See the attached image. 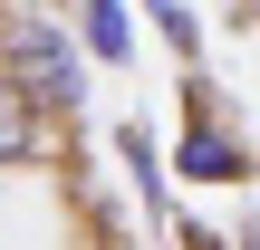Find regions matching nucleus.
Returning a JSON list of instances; mask_svg holds the SVG:
<instances>
[{"label": "nucleus", "mask_w": 260, "mask_h": 250, "mask_svg": "<svg viewBox=\"0 0 260 250\" xmlns=\"http://www.w3.org/2000/svg\"><path fill=\"white\" fill-rule=\"evenodd\" d=\"M145 19H154V29L174 39V58H203V19H193L183 0H145Z\"/></svg>", "instance_id": "nucleus-6"}, {"label": "nucleus", "mask_w": 260, "mask_h": 250, "mask_svg": "<svg viewBox=\"0 0 260 250\" xmlns=\"http://www.w3.org/2000/svg\"><path fill=\"white\" fill-rule=\"evenodd\" d=\"M174 173H183V183H203V193H212V183H251V145L222 125L212 87H193V125L174 135Z\"/></svg>", "instance_id": "nucleus-2"}, {"label": "nucleus", "mask_w": 260, "mask_h": 250, "mask_svg": "<svg viewBox=\"0 0 260 250\" xmlns=\"http://www.w3.org/2000/svg\"><path fill=\"white\" fill-rule=\"evenodd\" d=\"M48 125H58V116H48V106H39V96H29V87L0 67V173H10V164H29Z\"/></svg>", "instance_id": "nucleus-4"}, {"label": "nucleus", "mask_w": 260, "mask_h": 250, "mask_svg": "<svg viewBox=\"0 0 260 250\" xmlns=\"http://www.w3.org/2000/svg\"><path fill=\"white\" fill-rule=\"evenodd\" d=\"M0 67H10V77L58 116V125H77V116H87V39H77V29H58V19H39V10H29V19H10Z\"/></svg>", "instance_id": "nucleus-1"}, {"label": "nucleus", "mask_w": 260, "mask_h": 250, "mask_svg": "<svg viewBox=\"0 0 260 250\" xmlns=\"http://www.w3.org/2000/svg\"><path fill=\"white\" fill-rule=\"evenodd\" d=\"M116 154H125V173H135V193H145V212L174 231V183H164V154H154V125L145 116H125L116 125Z\"/></svg>", "instance_id": "nucleus-3"}, {"label": "nucleus", "mask_w": 260, "mask_h": 250, "mask_svg": "<svg viewBox=\"0 0 260 250\" xmlns=\"http://www.w3.org/2000/svg\"><path fill=\"white\" fill-rule=\"evenodd\" d=\"M68 19H77V39H87L96 67H125V58H135V19H125V0H68Z\"/></svg>", "instance_id": "nucleus-5"}]
</instances>
